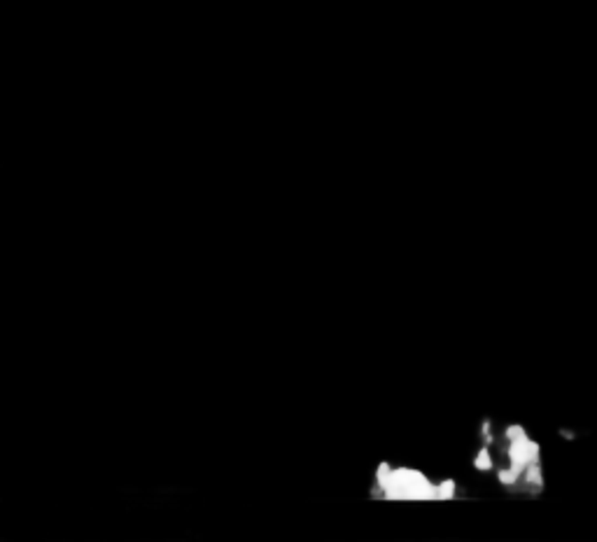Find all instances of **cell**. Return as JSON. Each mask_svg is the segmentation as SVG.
<instances>
[{"mask_svg":"<svg viewBox=\"0 0 597 542\" xmlns=\"http://www.w3.org/2000/svg\"><path fill=\"white\" fill-rule=\"evenodd\" d=\"M481 444L473 465L490 472L508 494L539 495L544 491V460L542 447L521 424L483 426Z\"/></svg>","mask_w":597,"mask_h":542,"instance_id":"obj_1","label":"cell"},{"mask_svg":"<svg viewBox=\"0 0 597 542\" xmlns=\"http://www.w3.org/2000/svg\"><path fill=\"white\" fill-rule=\"evenodd\" d=\"M371 494L385 501H450L457 495V484L408 465L380 463L373 472Z\"/></svg>","mask_w":597,"mask_h":542,"instance_id":"obj_2","label":"cell"}]
</instances>
